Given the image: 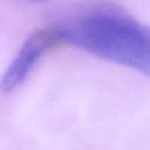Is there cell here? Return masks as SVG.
Here are the masks:
<instances>
[{
    "label": "cell",
    "instance_id": "1",
    "mask_svg": "<svg viewBox=\"0 0 150 150\" xmlns=\"http://www.w3.org/2000/svg\"><path fill=\"white\" fill-rule=\"evenodd\" d=\"M61 29L63 45L150 76V26L124 9L100 5Z\"/></svg>",
    "mask_w": 150,
    "mask_h": 150
},
{
    "label": "cell",
    "instance_id": "3",
    "mask_svg": "<svg viewBox=\"0 0 150 150\" xmlns=\"http://www.w3.org/2000/svg\"><path fill=\"white\" fill-rule=\"evenodd\" d=\"M28 1H33V2H41V1H46V0H28Z\"/></svg>",
    "mask_w": 150,
    "mask_h": 150
},
{
    "label": "cell",
    "instance_id": "2",
    "mask_svg": "<svg viewBox=\"0 0 150 150\" xmlns=\"http://www.w3.org/2000/svg\"><path fill=\"white\" fill-rule=\"evenodd\" d=\"M63 45L60 27L41 28L33 32L22 43L0 80V90L8 94L18 89L29 76L42 55L55 46Z\"/></svg>",
    "mask_w": 150,
    "mask_h": 150
}]
</instances>
